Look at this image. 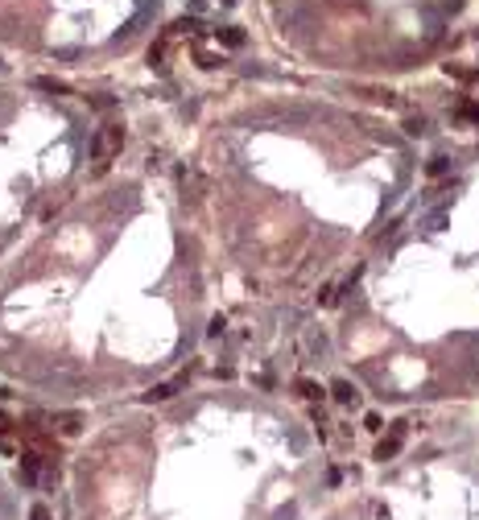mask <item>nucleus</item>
<instances>
[{
  "label": "nucleus",
  "instance_id": "f257e3e1",
  "mask_svg": "<svg viewBox=\"0 0 479 520\" xmlns=\"http://www.w3.org/2000/svg\"><path fill=\"white\" fill-rule=\"evenodd\" d=\"M33 520H50V516H46V508H33Z\"/></svg>",
  "mask_w": 479,
  "mask_h": 520
}]
</instances>
